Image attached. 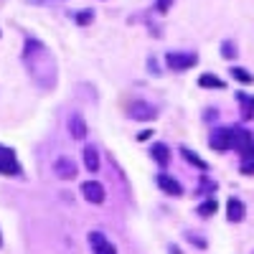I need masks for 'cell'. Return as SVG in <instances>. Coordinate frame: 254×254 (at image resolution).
Masks as SVG:
<instances>
[{
  "mask_svg": "<svg viewBox=\"0 0 254 254\" xmlns=\"http://www.w3.org/2000/svg\"><path fill=\"white\" fill-rule=\"evenodd\" d=\"M155 107L153 104H147V102H142V99H135L132 104H130V117L132 120H140V122H147V120H155Z\"/></svg>",
  "mask_w": 254,
  "mask_h": 254,
  "instance_id": "9",
  "label": "cell"
},
{
  "mask_svg": "<svg viewBox=\"0 0 254 254\" xmlns=\"http://www.w3.org/2000/svg\"><path fill=\"white\" fill-rule=\"evenodd\" d=\"M150 155H153V160L158 163V165H168V160H171V150H168V145H163V142H155L153 147H150Z\"/></svg>",
  "mask_w": 254,
  "mask_h": 254,
  "instance_id": "13",
  "label": "cell"
},
{
  "mask_svg": "<svg viewBox=\"0 0 254 254\" xmlns=\"http://www.w3.org/2000/svg\"><path fill=\"white\" fill-rule=\"evenodd\" d=\"M158 186L165 190L168 196H183V186H181L176 178H171L168 173H160V176H158Z\"/></svg>",
  "mask_w": 254,
  "mask_h": 254,
  "instance_id": "12",
  "label": "cell"
},
{
  "mask_svg": "<svg viewBox=\"0 0 254 254\" xmlns=\"http://www.w3.org/2000/svg\"><path fill=\"white\" fill-rule=\"evenodd\" d=\"M171 3H173V0H158V10H160V13H165V8L171 5Z\"/></svg>",
  "mask_w": 254,
  "mask_h": 254,
  "instance_id": "24",
  "label": "cell"
},
{
  "mask_svg": "<svg viewBox=\"0 0 254 254\" xmlns=\"http://www.w3.org/2000/svg\"><path fill=\"white\" fill-rule=\"evenodd\" d=\"M188 242H190V244H196V247H206V242H201V239H196L193 234H188Z\"/></svg>",
  "mask_w": 254,
  "mask_h": 254,
  "instance_id": "25",
  "label": "cell"
},
{
  "mask_svg": "<svg viewBox=\"0 0 254 254\" xmlns=\"http://www.w3.org/2000/svg\"><path fill=\"white\" fill-rule=\"evenodd\" d=\"M23 64H26L31 79L41 89H54L56 87V61H54L51 51L33 36H28L26 44H23Z\"/></svg>",
  "mask_w": 254,
  "mask_h": 254,
  "instance_id": "1",
  "label": "cell"
},
{
  "mask_svg": "<svg viewBox=\"0 0 254 254\" xmlns=\"http://www.w3.org/2000/svg\"><path fill=\"white\" fill-rule=\"evenodd\" d=\"M20 173V163H18V158H15V153L10 150V147H3L0 145V176H13V178H18Z\"/></svg>",
  "mask_w": 254,
  "mask_h": 254,
  "instance_id": "4",
  "label": "cell"
},
{
  "mask_svg": "<svg viewBox=\"0 0 254 254\" xmlns=\"http://www.w3.org/2000/svg\"><path fill=\"white\" fill-rule=\"evenodd\" d=\"M234 150H239L244 160H254V135L244 127H234Z\"/></svg>",
  "mask_w": 254,
  "mask_h": 254,
  "instance_id": "3",
  "label": "cell"
},
{
  "mask_svg": "<svg viewBox=\"0 0 254 254\" xmlns=\"http://www.w3.org/2000/svg\"><path fill=\"white\" fill-rule=\"evenodd\" d=\"M66 127H69V135H71L74 140H84V137H87V132H89L87 120H84L79 112H71V115H69V122H66Z\"/></svg>",
  "mask_w": 254,
  "mask_h": 254,
  "instance_id": "10",
  "label": "cell"
},
{
  "mask_svg": "<svg viewBox=\"0 0 254 254\" xmlns=\"http://www.w3.org/2000/svg\"><path fill=\"white\" fill-rule=\"evenodd\" d=\"M0 244H3V239H0Z\"/></svg>",
  "mask_w": 254,
  "mask_h": 254,
  "instance_id": "26",
  "label": "cell"
},
{
  "mask_svg": "<svg viewBox=\"0 0 254 254\" xmlns=\"http://www.w3.org/2000/svg\"><path fill=\"white\" fill-rule=\"evenodd\" d=\"M198 87H203V89H224V87H226V81L219 79V76H214V74H201Z\"/></svg>",
  "mask_w": 254,
  "mask_h": 254,
  "instance_id": "16",
  "label": "cell"
},
{
  "mask_svg": "<svg viewBox=\"0 0 254 254\" xmlns=\"http://www.w3.org/2000/svg\"><path fill=\"white\" fill-rule=\"evenodd\" d=\"M206 190H211V193H214V190H216V183H211L206 176L201 178V193H206Z\"/></svg>",
  "mask_w": 254,
  "mask_h": 254,
  "instance_id": "21",
  "label": "cell"
},
{
  "mask_svg": "<svg viewBox=\"0 0 254 254\" xmlns=\"http://www.w3.org/2000/svg\"><path fill=\"white\" fill-rule=\"evenodd\" d=\"M221 56L224 59H234L237 56V46L231 44V41H224V44H221Z\"/></svg>",
  "mask_w": 254,
  "mask_h": 254,
  "instance_id": "20",
  "label": "cell"
},
{
  "mask_svg": "<svg viewBox=\"0 0 254 254\" xmlns=\"http://www.w3.org/2000/svg\"><path fill=\"white\" fill-rule=\"evenodd\" d=\"M165 64H168L171 71H186V69L198 64V54H193V51H171L165 56Z\"/></svg>",
  "mask_w": 254,
  "mask_h": 254,
  "instance_id": "2",
  "label": "cell"
},
{
  "mask_svg": "<svg viewBox=\"0 0 254 254\" xmlns=\"http://www.w3.org/2000/svg\"><path fill=\"white\" fill-rule=\"evenodd\" d=\"M89 247H92V254H117L115 244L102 234V231H92L89 234Z\"/></svg>",
  "mask_w": 254,
  "mask_h": 254,
  "instance_id": "8",
  "label": "cell"
},
{
  "mask_svg": "<svg viewBox=\"0 0 254 254\" xmlns=\"http://www.w3.org/2000/svg\"><path fill=\"white\" fill-rule=\"evenodd\" d=\"M237 102L242 104L244 120H252V117H254V97H249V94H244V92H237Z\"/></svg>",
  "mask_w": 254,
  "mask_h": 254,
  "instance_id": "15",
  "label": "cell"
},
{
  "mask_svg": "<svg viewBox=\"0 0 254 254\" xmlns=\"http://www.w3.org/2000/svg\"><path fill=\"white\" fill-rule=\"evenodd\" d=\"M242 173L244 176H254V160H244L242 163Z\"/></svg>",
  "mask_w": 254,
  "mask_h": 254,
  "instance_id": "23",
  "label": "cell"
},
{
  "mask_svg": "<svg viewBox=\"0 0 254 254\" xmlns=\"http://www.w3.org/2000/svg\"><path fill=\"white\" fill-rule=\"evenodd\" d=\"M211 147L219 153H226L234 147V127H219V130H214V135H211Z\"/></svg>",
  "mask_w": 254,
  "mask_h": 254,
  "instance_id": "5",
  "label": "cell"
},
{
  "mask_svg": "<svg viewBox=\"0 0 254 254\" xmlns=\"http://www.w3.org/2000/svg\"><path fill=\"white\" fill-rule=\"evenodd\" d=\"M216 208H219L216 198H206V201L198 206L196 214H198V216H203V219H208V216H214V214H216Z\"/></svg>",
  "mask_w": 254,
  "mask_h": 254,
  "instance_id": "17",
  "label": "cell"
},
{
  "mask_svg": "<svg viewBox=\"0 0 254 254\" xmlns=\"http://www.w3.org/2000/svg\"><path fill=\"white\" fill-rule=\"evenodd\" d=\"M89 20H92V10H84V13H76V23H89Z\"/></svg>",
  "mask_w": 254,
  "mask_h": 254,
  "instance_id": "22",
  "label": "cell"
},
{
  "mask_svg": "<svg viewBox=\"0 0 254 254\" xmlns=\"http://www.w3.org/2000/svg\"><path fill=\"white\" fill-rule=\"evenodd\" d=\"M51 168H54V176H56L59 181H74V178H76V163H74L69 155L56 158Z\"/></svg>",
  "mask_w": 254,
  "mask_h": 254,
  "instance_id": "6",
  "label": "cell"
},
{
  "mask_svg": "<svg viewBox=\"0 0 254 254\" xmlns=\"http://www.w3.org/2000/svg\"><path fill=\"white\" fill-rule=\"evenodd\" d=\"M244 214H247V206H244V201L242 198H229L226 201V219L229 221H242L244 219Z\"/></svg>",
  "mask_w": 254,
  "mask_h": 254,
  "instance_id": "11",
  "label": "cell"
},
{
  "mask_svg": "<svg viewBox=\"0 0 254 254\" xmlns=\"http://www.w3.org/2000/svg\"><path fill=\"white\" fill-rule=\"evenodd\" d=\"M84 165H87V171L89 173H97L99 171V153H97V147H84Z\"/></svg>",
  "mask_w": 254,
  "mask_h": 254,
  "instance_id": "14",
  "label": "cell"
},
{
  "mask_svg": "<svg viewBox=\"0 0 254 254\" xmlns=\"http://www.w3.org/2000/svg\"><path fill=\"white\" fill-rule=\"evenodd\" d=\"M231 76H234L237 81H242V84H252V81H254V76H252L247 69H242V66H234V69H231Z\"/></svg>",
  "mask_w": 254,
  "mask_h": 254,
  "instance_id": "19",
  "label": "cell"
},
{
  "mask_svg": "<svg viewBox=\"0 0 254 254\" xmlns=\"http://www.w3.org/2000/svg\"><path fill=\"white\" fill-rule=\"evenodd\" d=\"M181 155H183V158H186L190 165H196L198 171H208V165H206V163H203V160H201V158L193 153V150H188V147H181Z\"/></svg>",
  "mask_w": 254,
  "mask_h": 254,
  "instance_id": "18",
  "label": "cell"
},
{
  "mask_svg": "<svg viewBox=\"0 0 254 254\" xmlns=\"http://www.w3.org/2000/svg\"><path fill=\"white\" fill-rule=\"evenodd\" d=\"M81 193H84V198H87L89 203H94V206L104 203V198H107V190H104V186L99 181H84L81 183Z\"/></svg>",
  "mask_w": 254,
  "mask_h": 254,
  "instance_id": "7",
  "label": "cell"
}]
</instances>
